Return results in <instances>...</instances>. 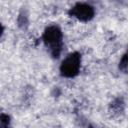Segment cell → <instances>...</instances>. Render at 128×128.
Here are the masks:
<instances>
[{
    "mask_svg": "<svg viewBox=\"0 0 128 128\" xmlns=\"http://www.w3.org/2000/svg\"><path fill=\"white\" fill-rule=\"evenodd\" d=\"M63 35L59 27L49 26L43 34V42L53 57H58L63 44Z\"/></svg>",
    "mask_w": 128,
    "mask_h": 128,
    "instance_id": "6da1fadb",
    "label": "cell"
},
{
    "mask_svg": "<svg viewBox=\"0 0 128 128\" xmlns=\"http://www.w3.org/2000/svg\"><path fill=\"white\" fill-rule=\"evenodd\" d=\"M81 56L78 52H74L66 56L60 65V73L62 76L67 78L75 77L80 70Z\"/></svg>",
    "mask_w": 128,
    "mask_h": 128,
    "instance_id": "7a4b0ae2",
    "label": "cell"
},
{
    "mask_svg": "<svg viewBox=\"0 0 128 128\" xmlns=\"http://www.w3.org/2000/svg\"><path fill=\"white\" fill-rule=\"evenodd\" d=\"M69 14L80 21H89L94 17L95 11L94 8L89 4L77 3L70 9Z\"/></svg>",
    "mask_w": 128,
    "mask_h": 128,
    "instance_id": "3957f363",
    "label": "cell"
},
{
    "mask_svg": "<svg viewBox=\"0 0 128 128\" xmlns=\"http://www.w3.org/2000/svg\"><path fill=\"white\" fill-rule=\"evenodd\" d=\"M126 63H127V56H126V54H124L120 61V69L123 70V72H126V67H127Z\"/></svg>",
    "mask_w": 128,
    "mask_h": 128,
    "instance_id": "277c9868",
    "label": "cell"
},
{
    "mask_svg": "<svg viewBox=\"0 0 128 128\" xmlns=\"http://www.w3.org/2000/svg\"><path fill=\"white\" fill-rule=\"evenodd\" d=\"M3 30H4V29H3V26H2L1 24H0V37H1L2 33H3Z\"/></svg>",
    "mask_w": 128,
    "mask_h": 128,
    "instance_id": "5b68a950",
    "label": "cell"
}]
</instances>
